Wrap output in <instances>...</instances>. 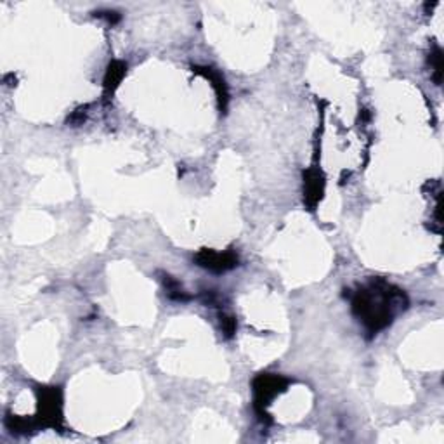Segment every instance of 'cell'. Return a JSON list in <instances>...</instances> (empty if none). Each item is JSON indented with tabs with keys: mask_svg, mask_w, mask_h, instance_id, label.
I'll list each match as a JSON object with an SVG mask.
<instances>
[{
	"mask_svg": "<svg viewBox=\"0 0 444 444\" xmlns=\"http://www.w3.org/2000/svg\"><path fill=\"white\" fill-rule=\"evenodd\" d=\"M406 304L408 300L401 290L377 280L356 292L352 309L370 332L377 333L391 325L396 311L406 309Z\"/></svg>",
	"mask_w": 444,
	"mask_h": 444,
	"instance_id": "cell-1",
	"label": "cell"
},
{
	"mask_svg": "<svg viewBox=\"0 0 444 444\" xmlns=\"http://www.w3.org/2000/svg\"><path fill=\"white\" fill-rule=\"evenodd\" d=\"M286 385H288V380L280 375H273V373H260L259 377H255L254 384H252V387H254V408L260 420H269V415L266 412L267 405L280 392L285 391Z\"/></svg>",
	"mask_w": 444,
	"mask_h": 444,
	"instance_id": "cell-2",
	"label": "cell"
},
{
	"mask_svg": "<svg viewBox=\"0 0 444 444\" xmlns=\"http://www.w3.org/2000/svg\"><path fill=\"white\" fill-rule=\"evenodd\" d=\"M61 408H63V398H61L60 387H46L40 391L39 412L43 425L58 427L63 418Z\"/></svg>",
	"mask_w": 444,
	"mask_h": 444,
	"instance_id": "cell-3",
	"label": "cell"
},
{
	"mask_svg": "<svg viewBox=\"0 0 444 444\" xmlns=\"http://www.w3.org/2000/svg\"><path fill=\"white\" fill-rule=\"evenodd\" d=\"M194 262L200 267H205L214 273H226L238 266V257L233 252H214V250H201L194 257Z\"/></svg>",
	"mask_w": 444,
	"mask_h": 444,
	"instance_id": "cell-4",
	"label": "cell"
},
{
	"mask_svg": "<svg viewBox=\"0 0 444 444\" xmlns=\"http://www.w3.org/2000/svg\"><path fill=\"white\" fill-rule=\"evenodd\" d=\"M304 201L307 207L314 208L325 193V177L318 168H311L304 174Z\"/></svg>",
	"mask_w": 444,
	"mask_h": 444,
	"instance_id": "cell-5",
	"label": "cell"
},
{
	"mask_svg": "<svg viewBox=\"0 0 444 444\" xmlns=\"http://www.w3.org/2000/svg\"><path fill=\"white\" fill-rule=\"evenodd\" d=\"M194 69H196V73L203 75L207 80H210L212 87H214L215 94H217L221 112H226L227 99H229V95H227V86H226V82H224L221 73L215 72L214 68H207V66H205V68H194Z\"/></svg>",
	"mask_w": 444,
	"mask_h": 444,
	"instance_id": "cell-6",
	"label": "cell"
},
{
	"mask_svg": "<svg viewBox=\"0 0 444 444\" xmlns=\"http://www.w3.org/2000/svg\"><path fill=\"white\" fill-rule=\"evenodd\" d=\"M126 69H127V66L123 63H120V61H113V63L108 66V72H106V76H105L106 95L115 93V89L120 86V82H122L123 75H126Z\"/></svg>",
	"mask_w": 444,
	"mask_h": 444,
	"instance_id": "cell-7",
	"label": "cell"
},
{
	"mask_svg": "<svg viewBox=\"0 0 444 444\" xmlns=\"http://www.w3.org/2000/svg\"><path fill=\"white\" fill-rule=\"evenodd\" d=\"M161 281H163L165 292H167L168 299L177 300V302H186V300H189L188 293H186L184 290H182V286L179 285L177 281L174 280V278L168 276V274H163V278H161Z\"/></svg>",
	"mask_w": 444,
	"mask_h": 444,
	"instance_id": "cell-8",
	"label": "cell"
},
{
	"mask_svg": "<svg viewBox=\"0 0 444 444\" xmlns=\"http://www.w3.org/2000/svg\"><path fill=\"white\" fill-rule=\"evenodd\" d=\"M431 65L434 68V80L438 86H441V75H443V51L436 47L434 53H431Z\"/></svg>",
	"mask_w": 444,
	"mask_h": 444,
	"instance_id": "cell-9",
	"label": "cell"
},
{
	"mask_svg": "<svg viewBox=\"0 0 444 444\" xmlns=\"http://www.w3.org/2000/svg\"><path fill=\"white\" fill-rule=\"evenodd\" d=\"M236 318L227 316V314H221V328L226 333V337H233L236 332Z\"/></svg>",
	"mask_w": 444,
	"mask_h": 444,
	"instance_id": "cell-10",
	"label": "cell"
}]
</instances>
